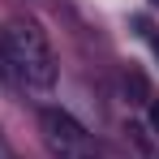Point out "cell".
Here are the masks:
<instances>
[{"mask_svg":"<svg viewBox=\"0 0 159 159\" xmlns=\"http://www.w3.org/2000/svg\"><path fill=\"white\" fill-rule=\"evenodd\" d=\"M0 52H4V65H9V78L17 82L30 95H48L56 86V60L52 48L43 39V30L34 22H9L0 30Z\"/></svg>","mask_w":159,"mask_h":159,"instance_id":"1","label":"cell"},{"mask_svg":"<svg viewBox=\"0 0 159 159\" xmlns=\"http://www.w3.org/2000/svg\"><path fill=\"white\" fill-rule=\"evenodd\" d=\"M39 125H43V138H48V146H52L56 159H99L95 138L86 133V125H82L73 112H65V107H43Z\"/></svg>","mask_w":159,"mask_h":159,"instance_id":"2","label":"cell"},{"mask_svg":"<svg viewBox=\"0 0 159 159\" xmlns=\"http://www.w3.org/2000/svg\"><path fill=\"white\" fill-rule=\"evenodd\" d=\"M125 95H129V103H151V90H146V78L133 69L125 73Z\"/></svg>","mask_w":159,"mask_h":159,"instance_id":"3","label":"cell"},{"mask_svg":"<svg viewBox=\"0 0 159 159\" xmlns=\"http://www.w3.org/2000/svg\"><path fill=\"white\" fill-rule=\"evenodd\" d=\"M151 129L159 133V99H151Z\"/></svg>","mask_w":159,"mask_h":159,"instance_id":"4","label":"cell"},{"mask_svg":"<svg viewBox=\"0 0 159 159\" xmlns=\"http://www.w3.org/2000/svg\"><path fill=\"white\" fill-rule=\"evenodd\" d=\"M0 159H17V155H13V146H9L4 138H0Z\"/></svg>","mask_w":159,"mask_h":159,"instance_id":"5","label":"cell"},{"mask_svg":"<svg viewBox=\"0 0 159 159\" xmlns=\"http://www.w3.org/2000/svg\"><path fill=\"white\" fill-rule=\"evenodd\" d=\"M151 48H155V56H159V34H155V39H151Z\"/></svg>","mask_w":159,"mask_h":159,"instance_id":"6","label":"cell"},{"mask_svg":"<svg viewBox=\"0 0 159 159\" xmlns=\"http://www.w3.org/2000/svg\"><path fill=\"white\" fill-rule=\"evenodd\" d=\"M151 4H155V9H159V0H151Z\"/></svg>","mask_w":159,"mask_h":159,"instance_id":"7","label":"cell"}]
</instances>
